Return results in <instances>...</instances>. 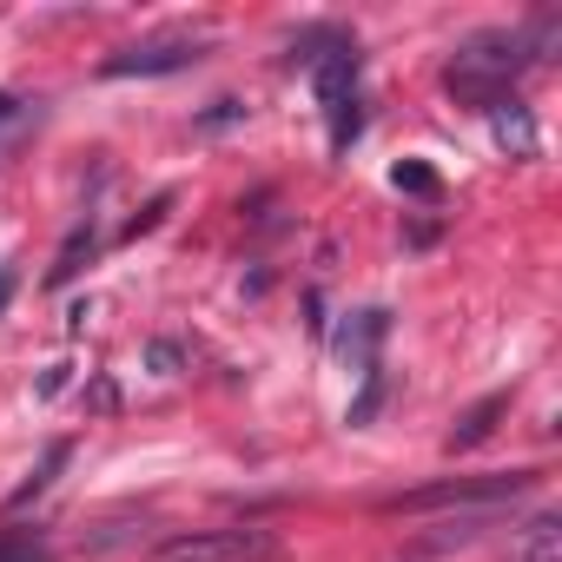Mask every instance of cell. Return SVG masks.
Returning <instances> with one entry per match:
<instances>
[{"label": "cell", "mask_w": 562, "mask_h": 562, "mask_svg": "<svg viewBox=\"0 0 562 562\" xmlns=\"http://www.w3.org/2000/svg\"><path fill=\"white\" fill-rule=\"evenodd\" d=\"M67 457H74V443H47V457H41V470H34V476H27V483H21V490L8 496V509H27L34 496H47V490H54V476L67 470Z\"/></svg>", "instance_id": "52a82bcc"}, {"label": "cell", "mask_w": 562, "mask_h": 562, "mask_svg": "<svg viewBox=\"0 0 562 562\" xmlns=\"http://www.w3.org/2000/svg\"><path fill=\"white\" fill-rule=\"evenodd\" d=\"M536 490V470H496V476H443V483H424V490H404V496H384L391 516H417V509H503L516 496Z\"/></svg>", "instance_id": "7a4b0ae2"}, {"label": "cell", "mask_w": 562, "mask_h": 562, "mask_svg": "<svg viewBox=\"0 0 562 562\" xmlns=\"http://www.w3.org/2000/svg\"><path fill=\"white\" fill-rule=\"evenodd\" d=\"M87 258H93V232L80 225V232H74L67 245H60V258H54V271H47V285H67V278H74V271H80Z\"/></svg>", "instance_id": "30bf717a"}, {"label": "cell", "mask_w": 562, "mask_h": 562, "mask_svg": "<svg viewBox=\"0 0 562 562\" xmlns=\"http://www.w3.org/2000/svg\"><path fill=\"white\" fill-rule=\"evenodd\" d=\"M555 542H562L555 516H536V522L522 529V555H529V562H555Z\"/></svg>", "instance_id": "8fae6325"}, {"label": "cell", "mask_w": 562, "mask_h": 562, "mask_svg": "<svg viewBox=\"0 0 562 562\" xmlns=\"http://www.w3.org/2000/svg\"><path fill=\"white\" fill-rule=\"evenodd\" d=\"M199 60H205V41H192V34H166V41H139V47L106 54L100 74H113V80H126V74H186V67H199Z\"/></svg>", "instance_id": "277c9868"}, {"label": "cell", "mask_w": 562, "mask_h": 562, "mask_svg": "<svg viewBox=\"0 0 562 562\" xmlns=\"http://www.w3.org/2000/svg\"><path fill=\"white\" fill-rule=\"evenodd\" d=\"M384 391H391V378L371 364V371H364V384H358V397H351V411H345V424H351V430H371V424H378V411H384Z\"/></svg>", "instance_id": "ba28073f"}, {"label": "cell", "mask_w": 562, "mask_h": 562, "mask_svg": "<svg viewBox=\"0 0 562 562\" xmlns=\"http://www.w3.org/2000/svg\"><path fill=\"white\" fill-rule=\"evenodd\" d=\"M391 179H397V192H417V199H437V192H443V186H437V172H430V166H417V159H404Z\"/></svg>", "instance_id": "7c38bea8"}, {"label": "cell", "mask_w": 562, "mask_h": 562, "mask_svg": "<svg viewBox=\"0 0 562 562\" xmlns=\"http://www.w3.org/2000/svg\"><path fill=\"white\" fill-rule=\"evenodd\" d=\"M41 126V100H21V93H0V166H8V153Z\"/></svg>", "instance_id": "5b68a950"}, {"label": "cell", "mask_w": 562, "mask_h": 562, "mask_svg": "<svg viewBox=\"0 0 562 562\" xmlns=\"http://www.w3.org/2000/svg\"><path fill=\"white\" fill-rule=\"evenodd\" d=\"M318 74V100H325V120H331V146L351 153V139L364 133V87H358V47L345 34H325V54L305 60Z\"/></svg>", "instance_id": "6da1fadb"}, {"label": "cell", "mask_w": 562, "mask_h": 562, "mask_svg": "<svg viewBox=\"0 0 562 562\" xmlns=\"http://www.w3.org/2000/svg\"><path fill=\"white\" fill-rule=\"evenodd\" d=\"M271 555H278L271 529H192L159 542V562H271Z\"/></svg>", "instance_id": "3957f363"}, {"label": "cell", "mask_w": 562, "mask_h": 562, "mask_svg": "<svg viewBox=\"0 0 562 562\" xmlns=\"http://www.w3.org/2000/svg\"><path fill=\"white\" fill-rule=\"evenodd\" d=\"M503 411H509V397H483V404H470V411L457 417V430H450V450H476V443L496 430Z\"/></svg>", "instance_id": "8992f818"}, {"label": "cell", "mask_w": 562, "mask_h": 562, "mask_svg": "<svg viewBox=\"0 0 562 562\" xmlns=\"http://www.w3.org/2000/svg\"><path fill=\"white\" fill-rule=\"evenodd\" d=\"M0 562H54L41 529H0Z\"/></svg>", "instance_id": "9c48e42d"}, {"label": "cell", "mask_w": 562, "mask_h": 562, "mask_svg": "<svg viewBox=\"0 0 562 562\" xmlns=\"http://www.w3.org/2000/svg\"><path fill=\"white\" fill-rule=\"evenodd\" d=\"M8 299H14V265H0V312H8Z\"/></svg>", "instance_id": "4fadbf2b"}]
</instances>
